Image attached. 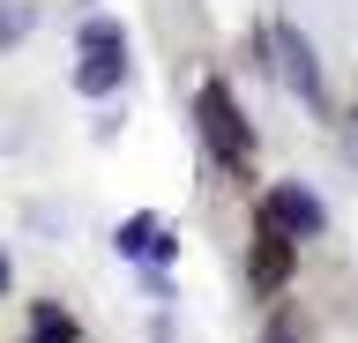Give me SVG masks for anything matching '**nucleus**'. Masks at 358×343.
Returning <instances> with one entry per match:
<instances>
[{
    "mask_svg": "<svg viewBox=\"0 0 358 343\" xmlns=\"http://www.w3.org/2000/svg\"><path fill=\"white\" fill-rule=\"evenodd\" d=\"M194 127H201V142H209V157L224 172H254V127H246L239 97L224 90V82H201L194 90Z\"/></svg>",
    "mask_w": 358,
    "mask_h": 343,
    "instance_id": "nucleus-1",
    "label": "nucleus"
},
{
    "mask_svg": "<svg viewBox=\"0 0 358 343\" xmlns=\"http://www.w3.org/2000/svg\"><path fill=\"white\" fill-rule=\"evenodd\" d=\"M262 68L276 75L299 105H313V112L329 105V90H321V60H313V45H306L291 23H268V30H262Z\"/></svg>",
    "mask_w": 358,
    "mask_h": 343,
    "instance_id": "nucleus-2",
    "label": "nucleus"
},
{
    "mask_svg": "<svg viewBox=\"0 0 358 343\" xmlns=\"http://www.w3.org/2000/svg\"><path fill=\"white\" fill-rule=\"evenodd\" d=\"M120 82H127L120 23H90V30H83V60H75V90H83V97H112Z\"/></svg>",
    "mask_w": 358,
    "mask_h": 343,
    "instance_id": "nucleus-3",
    "label": "nucleus"
},
{
    "mask_svg": "<svg viewBox=\"0 0 358 343\" xmlns=\"http://www.w3.org/2000/svg\"><path fill=\"white\" fill-rule=\"evenodd\" d=\"M262 224H276V231H291V239H313V231L329 224V217H321V202H313L306 187H268L262 194Z\"/></svg>",
    "mask_w": 358,
    "mask_h": 343,
    "instance_id": "nucleus-4",
    "label": "nucleus"
},
{
    "mask_svg": "<svg viewBox=\"0 0 358 343\" xmlns=\"http://www.w3.org/2000/svg\"><path fill=\"white\" fill-rule=\"evenodd\" d=\"M291 247H299L291 231L262 224V239H254V261H246V269H254V291H284V284H291Z\"/></svg>",
    "mask_w": 358,
    "mask_h": 343,
    "instance_id": "nucleus-5",
    "label": "nucleus"
},
{
    "mask_svg": "<svg viewBox=\"0 0 358 343\" xmlns=\"http://www.w3.org/2000/svg\"><path fill=\"white\" fill-rule=\"evenodd\" d=\"M120 254L127 261H172V231L157 224V217H127L120 224Z\"/></svg>",
    "mask_w": 358,
    "mask_h": 343,
    "instance_id": "nucleus-6",
    "label": "nucleus"
},
{
    "mask_svg": "<svg viewBox=\"0 0 358 343\" xmlns=\"http://www.w3.org/2000/svg\"><path fill=\"white\" fill-rule=\"evenodd\" d=\"M30 343H75V314L38 306V314H30Z\"/></svg>",
    "mask_w": 358,
    "mask_h": 343,
    "instance_id": "nucleus-7",
    "label": "nucleus"
},
{
    "mask_svg": "<svg viewBox=\"0 0 358 343\" xmlns=\"http://www.w3.org/2000/svg\"><path fill=\"white\" fill-rule=\"evenodd\" d=\"M22 30H30V15H22V8H15V0H0V45H15V38H22Z\"/></svg>",
    "mask_w": 358,
    "mask_h": 343,
    "instance_id": "nucleus-8",
    "label": "nucleus"
},
{
    "mask_svg": "<svg viewBox=\"0 0 358 343\" xmlns=\"http://www.w3.org/2000/svg\"><path fill=\"white\" fill-rule=\"evenodd\" d=\"M268 343H299V328H291V321H276V328H268Z\"/></svg>",
    "mask_w": 358,
    "mask_h": 343,
    "instance_id": "nucleus-9",
    "label": "nucleus"
},
{
    "mask_svg": "<svg viewBox=\"0 0 358 343\" xmlns=\"http://www.w3.org/2000/svg\"><path fill=\"white\" fill-rule=\"evenodd\" d=\"M0 298H8V254H0Z\"/></svg>",
    "mask_w": 358,
    "mask_h": 343,
    "instance_id": "nucleus-10",
    "label": "nucleus"
}]
</instances>
